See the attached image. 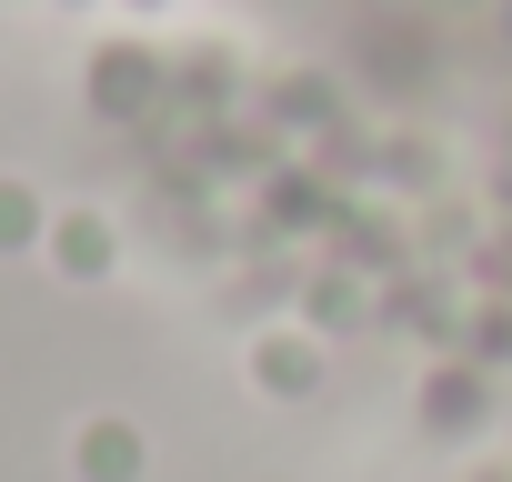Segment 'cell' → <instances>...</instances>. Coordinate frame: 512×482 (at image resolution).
Listing matches in <instances>:
<instances>
[{
    "label": "cell",
    "instance_id": "6da1fadb",
    "mask_svg": "<svg viewBox=\"0 0 512 482\" xmlns=\"http://www.w3.org/2000/svg\"><path fill=\"white\" fill-rule=\"evenodd\" d=\"M141 462H151V442H141V422H121V412H101V422L71 432V472H81V482H141Z\"/></svg>",
    "mask_w": 512,
    "mask_h": 482
},
{
    "label": "cell",
    "instance_id": "7a4b0ae2",
    "mask_svg": "<svg viewBox=\"0 0 512 482\" xmlns=\"http://www.w3.org/2000/svg\"><path fill=\"white\" fill-rule=\"evenodd\" d=\"M41 252H51L61 282H101V272L121 262V241H111L101 211H51V241H41Z\"/></svg>",
    "mask_w": 512,
    "mask_h": 482
},
{
    "label": "cell",
    "instance_id": "3957f363",
    "mask_svg": "<svg viewBox=\"0 0 512 482\" xmlns=\"http://www.w3.org/2000/svg\"><path fill=\"white\" fill-rule=\"evenodd\" d=\"M251 372H262V392H272V402H302V392H312V372H322V352H312V342H292V332H272V342H251Z\"/></svg>",
    "mask_w": 512,
    "mask_h": 482
},
{
    "label": "cell",
    "instance_id": "277c9868",
    "mask_svg": "<svg viewBox=\"0 0 512 482\" xmlns=\"http://www.w3.org/2000/svg\"><path fill=\"white\" fill-rule=\"evenodd\" d=\"M51 241V201L31 181H0V252H41Z\"/></svg>",
    "mask_w": 512,
    "mask_h": 482
}]
</instances>
